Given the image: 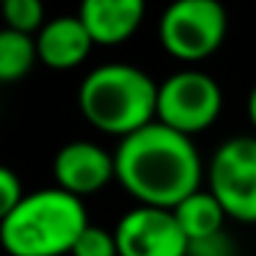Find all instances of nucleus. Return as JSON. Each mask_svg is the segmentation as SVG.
<instances>
[{"mask_svg":"<svg viewBox=\"0 0 256 256\" xmlns=\"http://www.w3.org/2000/svg\"><path fill=\"white\" fill-rule=\"evenodd\" d=\"M36 61H39L36 36L20 34L12 28L0 30V83L22 80Z\"/></svg>","mask_w":256,"mask_h":256,"instance_id":"obj_12","label":"nucleus"},{"mask_svg":"<svg viewBox=\"0 0 256 256\" xmlns=\"http://www.w3.org/2000/svg\"><path fill=\"white\" fill-rule=\"evenodd\" d=\"M94 39L86 30L83 20L78 14H64V17H52L44 22V28L36 34V50H39V61L50 69L66 72L74 69L88 58Z\"/></svg>","mask_w":256,"mask_h":256,"instance_id":"obj_9","label":"nucleus"},{"mask_svg":"<svg viewBox=\"0 0 256 256\" xmlns=\"http://www.w3.org/2000/svg\"><path fill=\"white\" fill-rule=\"evenodd\" d=\"M228 14L218 0H179L162 12L157 34L179 61H204L226 39Z\"/></svg>","mask_w":256,"mask_h":256,"instance_id":"obj_4","label":"nucleus"},{"mask_svg":"<svg viewBox=\"0 0 256 256\" xmlns=\"http://www.w3.org/2000/svg\"><path fill=\"white\" fill-rule=\"evenodd\" d=\"M188 256H234V242L226 232H220V234H215V237L190 242Z\"/></svg>","mask_w":256,"mask_h":256,"instance_id":"obj_16","label":"nucleus"},{"mask_svg":"<svg viewBox=\"0 0 256 256\" xmlns=\"http://www.w3.org/2000/svg\"><path fill=\"white\" fill-rule=\"evenodd\" d=\"M220 108L223 94L218 80L198 69L174 72L157 88V122L188 138L212 127Z\"/></svg>","mask_w":256,"mask_h":256,"instance_id":"obj_5","label":"nucleus"},{"mask_svg":"<svg viewBox=\"0 0 256 256\" xmlns=\"http://www.w3.org/2000/svg\"><path fill=\"white\" fill-rule=\"evenodd\" d=\"M72 256H118L116 234L105 232L100 226H86V232L78 237L72 248Z\"/></svg>","mask_w":256,"mask_h":256,"instance_id":"obj_14","label":"nucleus"},{"mask_svg":"<svg viewBox=\"0 0 256 256\" xmlns=\"http://www.w3.org/2000/svg\"><path fill=\"white\" fill-rule=\"evenodd\" d=\"M22 198H25V190H22L20 176L12 171V168L0 166V223L17 210V204Z\"/></svg>","mask_w":256,"mask_h":256,"instance_id":"obj_15","label":"nucleus"},{"mask_svg":"<svg viewBox=\"0 0 256 256\" xmlns=\"http://www.w3.org/2000/svg\"><path fill=\"white\" fill-rule=\"evenodd\" d=\"M88 226L83 198L61 188L25 193L17 210L0 223V245L8 256H64L72 254Z\"/></svg>","mask_w":256,"mask_h":256,"instance_id":"obj_2","label":"nucleus"},{"mask_svg":"<svg viewBox=\"0 0 256 256\" xmlns=\"http://www.w3.org/2000/svg\"><path fill=\"white\" fill-rule=\"evenodd\" d=\"M113 160L122 188L144 206L174 210L201 190L204 166L196 144L160 122L122 138Z\"/></svg>","mask_w":256,"mask_h":256,"instance_id":"obj_1","label":"nucleus"},{"mask_svg":"<svg viewBox=\"0 0 256 256\" xmlns=\"http://www.w3.org/2000/svg\"><path fill=\"white\" fill-rule=\"evenodd\" d=\"M0 14H3L6 28L20 30V34L36 36L44 28V6L39 0H3Z\"/></svg>","mask_w":256,"mask_h":256,"instance_id":"obj_13","label":"nucleus"},{"mask_svg":"<svg viewBox=\"0 0 256 256\" xmlns=\"http://www.w3.org/2000/svg\"><path fill=\"white\" fill-rule=\"evenodd\" d=\"M118 256H188L190 240L179 228L171 210L144 206L124 212L116 223Z\"/></svg>","mask_w":256,"mask_h":256,"instance_id":"obj_7","label":"nucleus"},{"mask_svg":"<svg viewBox=\"0 0 256 256\" xmlns=\"http://www.w3.org/2000/svg\"><path fill=\"white\" fill-rule=\"evenodd\" d=\"M210 193L223 204L228 218L256 223V138L237 135L215 149L206 171Z\"/></svg>","mask_w":256,"mask_h":256,"instance_id":"obj_6","label":"nucleus"},{"mask_svg":"<svg viewBox=\"0 0 256 256\" xmlns=\"http://www.w3.org/2000/svg\"><path fill=\"white\" fill-rule=\"evenodd\" d=\"M160 86L132 64H105L83 78L78 102L86 122L118 140L157 122Z\"/></svg>","mask_w":256,"mask_h":256,"instance_id":"obj_3","label":"nucleus"},{"mask_svg":"<svg viewBox=\"0 0 256 256\" xmlns=\"http://www.w3.org/2000/svg\"><path fill=\"white\" fill-rule=\"evenodd\" d=\"M146 6L140 0H86L78 17L83 20L86 30L94 44H122L138 30Z\"/></svg>","mask_w":256,"mask_h":256,"instance_id":"obj_10","label":"nucleus"},{"mask_svg":"<svg viewBox=\"0 0 256 256\" xmlns=\"http://www.w3.org/2000/svg\"><path fill=\"white\" fill-rule=\"evenodd\" d=\"M52 176H56V188L83 198L116 179V160L110 152L91 140H72L58 149L52 160Z\"/></svg>","mask_w":256,"mask_h":256,"instance_id":"obj_8","label":"nucleus"},{"mask_svg":"<svg viewBox=\"0 0 256 256\" xmlns=\"http://www.w3.org/2000/svg\"><path fill=\"white\" fill-rule=\"evenodd\" d=\"M248 118H250V124L256 127V86L250 88V94H248Z\"/></svg>","mask_w":256,"mask_h":256,"instance_id":"obj_17","label":"nucleus"},{"mask_svg":"<svg viewBox=\"0 0 256 256\" xmlns=\"http://www.w3.org/2000/svg\"><path fill=\"white\" fill-rule=\"evenodd\" d=\"M174 218H176L179 228L184 232V237L190 242H198V240L215 237L223 232V220H226V210L223 204L210 193V190H196L193 196L182 201L179 206H174Z\"/></svg>","mask_w":256,"mask_h":256,"instance_id":"obj_11","label":"nucleus"}]
</instances>
